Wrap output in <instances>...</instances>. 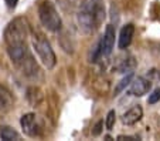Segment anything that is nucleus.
Here are the masks:
<instances>
[{
    "mask_svg": "<svg viewBox=\"0 0 160 141\" xmlns=\"http://www.w3.org/2000/svg\"><path fill=\"white\" fill-rule=\"evenodd\" d=\"M105 16L102 0H84L78 12V26L85 34H92L103 23Z\"/></svg>",
    "mask_w": 160,
    "mask_h": 141,
    "instance_id": "obj_1",
    "label": "nucleus"
},
{
    "mask_svg": "<svg viewBox=\"0 0 160 141\" xmlns=\"http://www.w3.org/2000/svg\"><path fill=\"white\" fill-rule=\"evenodd\" d=\"M28 37V26L23 17H17L7 24L4 30V41L7 47L10 46H20L27 43Z\"/></svg>",
    "mask_w": 160,
    "mask_h": 141,
    "instance_id": "obj_2",
    "label": "nucleus"
},
{
    "mask_svg": "<svg viewBox=\"0 0 160 141\" xmlns=\"http://www.w3.org/2000/svg\"><path fill=\"white\" fill-rule=\"evenodd\" d=\"M38 17H40L41 24L50 31H60L61 27H62L61 16L58 14L55 6L51 3V2H48V0H45V2L40 3Z\"/></svg>",
    "mask_w": 160,
    "mask_h": 141,
    "instance_id": "obj_3",
    "label": "nucleus"
},
{
    "mask_svg": "<svg viewBox=\"0 0 160 141\" xmlns=\"http://www.w3.org/2000/svg\"><path fill=\"white\" fill-rule=\"evenodd\" d=\"M31 43H33V47L36 50L38 58L41 60V63L45 66L47 68H52L57 63V58H55V53L52 50L51 44L47 39H45L42 34H33L31 37Z\"/></svg>",
    "mask_w": 160,
    "mask_h": 141,
    "instance_id": "obj_4",
    "label": "nucleus"
},
{
    "mask_svg": "<svg viewBox=\"0 0 160 141\" xmlns=\"http://www.w3.org/2000/svg\"><path fill=\"white\" fill-rule=\"evenodd\" d=\"M21 128L24 131V134L30 135V137H37L40 134V127L37 123V116L34 113H27L21 117L20 120Z\"/></svg>",
    "mask_w": 160,
    "mask_h": 141,
    "instance_id": "obj_5",
    "label": "nucleus"
},
{
    "mask_svg": "<svg viewBox=\"0 0 160 141\" xmlns=\"http://www.w3.org/2000/svg\"><path fill=\"white\" fill-rule=\"evenodd\" d=\"M152 89V81L146 77H138L133 79L129 87V94L136 95V97H142V95L148 94Z\"/></svg>",
    "mask_w": 160,
    "mask_h": 141,
    "instance_id": "obj_6",
    "label": "nucleus"
},
{
    "mask_svg": "<svg viewBox=\"0 0 160 141\" xmlns=\"http://www.w3.org/2000/svg\"><path fill=\"white\" fill-rule=\"evenodd\" d=\"M143 117V110L140 106H133L132 108L123 113L122 116V123L126 124V126H133V124L139 123Z\"/></svg>",
    "mask_w": 160,
    "mask_h": 141,
    "instance_id": "obj_7",
    "label": "nucleus"
},
{
    "mask_svg": "<svg viewBox=\"0 0 160 141\" xmlns=\"http://www.w3.org/2000/svg\"><path fill=\"white\" fill-rule=\"evenodd\" d=\"M103 41V56H109L115 47V29L112 24H108L105 29V34L102 37Z\"/></svg>",
    "mask_w": 160,
    "mask_h": 141,
    "instance_id": "obj_8",
    "label": "nucleus"
},
{
    "mask_svg": "<svg viewBox=\"0 0 160 141\" xmlns=\"http://www.w3.org/2000/svg\"><path fill=\"white\" fill-rule=\"evenodd\" d=\"M133 33H135V26H133L132 23H129V24L122 27L121 33H119V49L125 50L130 46L132 39H133Z\"/></svg>",
    "mask_w": 160,
    "mask_h": 141,
    "instance_id": "obj_9",
    "label": "nucleus"
},
{
    "mask_svg": "<svg viewBox=\"0 0 160 141\" xmlns=\"http://www.w3.org/2000/svg\"><path fill=\"white\" fill-rule=\"evenodd\" d=\"M13 104H14V100H13L10 91L6 87L0 86V111L7 113V111H10L13 108Z\"/></svg>",
    "mask_w": 160,
    "mask_h": 141,
    "instance_id": "obj_10",
    "label": "nucleus"
},
{
    "mask_svg": "<svg viewBox=\"0 0 160 141\" xmlns=\"http://www.w3.org/2000/svg\"><path fill=\"white\" fill-rule=\"evenodd\" d=\"M27 100L33 107H38V106L42 103V100H44V94H42L41 89H38V87H36V86L28 87L27 89Z\"/></svg>",
    "mask_w": 160,
    "mask_h": 141,
    "instance_id": "obj_11",
    "label": "nucleus"
},
{
    "mask_svg": "<svg viewBox=\"0 0 160 141\" xmlns=\"http://www.w3.org/2000/svg\"><path fill=\"white\" fill-rule=\"evenodd\" d=\"M0 138L3 141H17L20 140V134L10 127H0Z\"/></svg>",
    "mask_w": 160,
    "mask_h": 141,
    "instance_id": "obj_12",
    "label": "nucleus"
},
{
    "mask_svg": "<svg viewBox=\"0 0 160 141\" xmlns=\"http://www.w3.org/2000/svg\"><path fill=\"white\" fill-rule=\"evenodd\" d=\"M102 54H103V41H102V39H101L97 43V46L91 49V52H89V62L91 63H97Z\"/></svg>",
    "mask_w": 160,
    "mask_h": 141,
    "instance_id": "obj_13",
    "label": "nucleus"
},
{
    "mask_svg": "<svg viewBox=\"0 0 160 141\" xmlns=\"http://www.w3.org/2000/svg\"><path fill=\"white\" fill-rule=\"evenodd\" d=\"M132 80H133V74H132V73H129L128 76H125L123 79H122L121 81H119V83L116 84V87H115V94H119V93L123 91V90L126 89L128 86H130Z\"/></svg>",
    "mask_w": 160,
    "mask_h": 141,
    "instance_id": "obj_14",
    "label": "nucleus"
},
{
    "mask_svg": "<svg viewBox=\"0 0 160 141\" xmlns=\"http://www.w3.org/2000/svg\"><path fill=\"white\" fill-rule=\"evenodd\" d=\"M135 67V62H133V58H125V60H122V64L118 67V71L119 73H123V71L126 70H130V68Z\"/></svg>",
    "mask_w": 160,
    "mask_h": 141,
    "instance_id": "obj_15",
    "label": "nucleus"
},
{
    "mask_svg": "<svg viewBox=\"0 0 160 141\" xmlns=\"http://www.w3.org/2000/svg\"><path fill=\"white\" fill-rule=\"evenodd\" d=\"M115 121H116V113L113 110H111L106 116V121H105V126L108 130H112L113 126H115Z\"/></svg>",
    "mask_w": 160,
    "mask_h": 141,
    "instance_id": "obj_16",
    "label": "nucleus"
},
{
    "mask_svg": "<svg viewBox=\"0 0 160 141\" xmlns=\"http://www.w3.org/2000/svg\"><path fill=\"white\" fill-rule=\"evenodd\" d=\"M149 104H156L157 101H160V87L152 91V94H149Z\"/></svg>",
    "mask_w": 160,
    "mask_h": 141,
    "instance_id": "obj_17",
    "label": "nucleus"
},
{
    "mask_svg": "<svg viewBox=\"0 0 160 141\" xmlns=\"http://www.w3.org/2000/svg\"><path fill=\"white\" fill-rule=\"evenodd\" d=\"M148 79L150 80L152 83H153V81H157V80H160V71L156 70V68H153V70H149L148 71Z\"/></svg>",
    "mask_w": 160,
    "mask_h": 141,
    "instance_id": "obj_18",
    "label": "nucleus"
},
{
    "mask_svg": "<svg viewBox=\"0 0 160 141\" xmlns=\"http://www.w3.org/2000/svg\"><path fill=\"white\" fill-rule=\"evenodd\" d=\"M102 126H103V123H102V121H99V123H98L97 126L94 127V130H92V134H94V135H99L101 133H102Z\"/></svg>",
    "mask_w": 160,
    "mask_h": 141,
    "instance_id": "obj_19",
    "label": "nucleus"
},
{
    "mask_svg": "<svg viewBox=\"0 0 160 141\" xmlns=\"http://www.w3.org/2000/svg\"><path fill=\"white\" fill-rule=\"evenodd\" d=\"M138 138L136 137H132V135H119L118 137V141H136Z\"/></svg>",
    "mask_w": 160,
    "mask_h": 141,
    "instance_id": "obj_20",
    "label": "nucleus"
},
{
    "mask_svg": "<svg viewBox=\"0 0 160 141\" xmlns=\"http://www.w3.org/2000/svg\"><path fill=\"white\" fill-rule=\"evenodd\" d=\"M7 4V7H10V9H13V7H16V4H17V0H4Z\"/></svg>",
    "mask_w": 160,
    "mask_h": 141,
    "instance_id": "obj_21",
    "label": "nucleus"
}]
</instances>
